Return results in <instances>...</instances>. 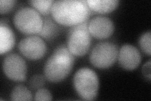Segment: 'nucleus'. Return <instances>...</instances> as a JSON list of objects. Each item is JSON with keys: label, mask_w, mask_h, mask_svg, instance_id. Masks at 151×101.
<instances>
[{"label": "nucleus", "mask_w": 151, "mask_h": 101, "mask_svg": "<svg viewBox=\"0 0 151 101\" xmlns=\"http://www.w3.org/2000/svg\"><path fill=\"white\" fill-rule=\"evenodd\" d=\"M91 14L84 0H58L54 2L51 15L58 23L64 26H74L87 21Z\"/></svg>", "instance_id": "nucleus-1"}, {"label": "nucleus", "mask_w": 151, "mask_h": 101, "mask_svg": "<svg viewBox=\"0 0 151 101\" xmlns=\"http://www.w3.org/2000/svg\"><path fill=\"white\" fill-rule=\"evenodd\" d=\"M74 64V56L69 51L68 47L60 45L55 48L45 63V78L50 82H60L71 72Z\"/></svg>", "instance_id": "nucleus-2"}, {"label": "nucleus", "mask_w": 151, "mask_h": 101, "mask_svg": "<svg viewBox=\"0 0 151 101\" xmlns=\"http://www.w3.org/2000/svg\"><path fill=\"white\" fill-rule=\"evenodd\" d=\"M99 78L97 74L89 68H82L77 71L73 77V86L76 92L82 99H95L99 90Z\"/></svg>", "instance_id": "nucleus-3"}, {"label": "nucleus", "mask_w": 151, "mask_h": 101, "mask_svg": "<svg viewBox=\"0 0 151 101\" xmlns=\"http://www.w3.org/2000/svg\"><path fill=\"white\" fill-rule=\"evenodd\" d=\"M89 21L72 26L68 34V48L74 56H83L90 49L92 38L88 29Z\"/></svg>", "instance_id": "nucleus-4"}, {"label": "nucleus", "mask_w": 151, "mask_h": 101, "mask_svg": "<svg viewBox=\"0 0 151 101\" xmlns=\"http://www.w3.org/2000/svg\"><path fill=\"white\" fill-rule=\"evenodd\" d=\"M14 25L22 33L27 35L39 34L43 26V18L34 8H21L13 18Z\"/></svg>", "instance_id": "nucleus-5"}, {"label": "nucleus", "mask_w": 151, "mask_h": 101, "mask_svg": "<svg viewBox=\"0 0 151 101\" xmlns=\"http://www.w3.org/2000/svg\"><path fill=\"white\" fill-rule=\"evenodd\" d=\"M119 54L118 46L110 42H98L89 54V61L98 68L105 69L115 63Z\"/></svg>", "instance_id": "nucleus-6"}, {"label": "nucleus", "mask_w": 151, "mask_h": 101, "mask_svg": "<svg viewBox=\"0 0 151 101\" xmlns=\"http://www.w3.org/2000/svg\"><path fill=\"white\" fill-rule=\"evenodd\" d=\"M2 68L7 77L15 81H23L26 80L27 66L25 60L17 53H9L4 57Z\"/></svg>", "instance_id": "nucleus-7"}, {"label": "nucleus", "mask_w": 151, "mask_h": 101, "mask_svg": "<svg viewBox=\"0 0 151 101\" xmlns=\"http://www.w3.org/2000/svg\"><path fill=\"white\" fill-rule=\"evenodd\" d=\"M21 54L28 60H37L45 54L47 47L42 37L31 35L22 39L18 45Z\"/></svg>", "instance_id": "nucleus-8"}, {"label": "nucleus", "mask_w": 151, "mask_h": 101, "mask_svg": "<svg viewBox=\"0 0 151 101\" xmlns=\"http://www.w3.org/2000/svg\"><path fill=\"white\" fill-rule=\"evenodd\" d=\"M88 29L91 36L103 39L111 36L115 31V25L109 17L99 15L89 21Z\"/></svg>", "instance_id": "nucleus-9"}, {"label": "nucleus", "mask_w": 151, "mask_h": 101, "mask_svg": "<svg viewBox=\"0 0 151 101\" xmlns=\"http://www.w3.org/2000/svg\"><path fill=\"white\" fill-rule=\"evenodd\" d=\"M117 59L122 68L127 70H133L140 64L142 56L136 47L130 44H125L119 50Z\"/></svg>", "instance_id": "nucleus-10"}, {"label": "nucleus", "mask_w": 151, "mask_h": 101, "mask_svg": "<svg viewBox=\"0 0 151 101\" xmlns=\"http://www.w3.org/2000/svg\"><path fill=\"white\" fill-rule=\"evenodd\" d=\"M15 43L14 33L6 24L2 22L0 25V53L3 54L10 51Z\"/></svg>", "instance_id": "nucleus-11"}, {"label": "nucleus", "mask_w": 151, "mask_h": 101, "mask_svg": "<svg viewBox=\"0 0 151 101\" xmlns=\"http://www.w3.org/2000/svg\"><path fill=\"white\" fill-rule=\"evenodd\" d=\"M86 3L91 11L101 14L112 12L119 4L118 0H87Z\"/></svg>", "instance_id": "nucleus-12"}, {"label": "nucleus", "mask_w": 151, "mask_h": 101, "mask_svg": "<svg viewBox=\"0 0 151 101\" xmlns=\"http://www.w3.org/2000/svg\"><path fill=\"white\" fill-rule=\"evenodd\" d=\"M59 32V27L52 17H45L43 18V26L39 33L40 37L47 41H52L58 36Z\"/></svg>", "instance_id": "nucleus-13"}, {"label": "nucleus", "mask_w": 151, "mask_h": 101, "mask_svg": "<svg viewBox=\"0 0 151 101\" xmlns=\"http://www.w3.org/2000/svg\"><path fill=\"white\" fill-rule=\"evenodd\" d=\"M12 100H32V95L30 91L25 86L23 85H18L12 90L10 94Z\"/></svg>", "instance_id": "nucleus-14"}, {"label": "nucleus", "mask_w": 151, "mask_h": 101, "mask_svg": "<svg viewBox=\"0 0 151 101\" xmlns=\"http://www.w3.org/2000/svg\"><path fill=\"white\" fill-rule=\"evenodd\" d=\"M54 1V0H33L28 1V3L41 15L47 16L51 13L52 7Z\"/></svg>", "instance_id": "nucleus-15"}, {"label": "nucleus", "mask_w": 151, "mask_h": 101, "mask_svg": "<svg viewBox=\"0 0 151 101\" xmlns=\"http://www.w3.org/2000/svg\"><path fill=\"white\" fill-rule=\"evenodd\" d=\"M150 41L151 32L150 31L144 32L143 34H142L139 39V44L141 50L149 56H150L151 53Z\"/></svg>", "instance_id": "nucleus-16"}, {"label": "nucleus", "mask_w": 151, "mask_h": 101, "mask_svg": "<svg viewBox=\"0 0 151 101\" xmlns=\"http://www.w3.org/2000/svg\"><path fill=\"white\" fill-rule=\"evenodd\" d=\"M45 76L42 75H34L30 79L29 82H28L29 86L33 90L39 89L42 88L45 85Z\"/></svg>", "instance_id": "nucleus-17"}, {"label": "nucleus", "mask_w": 151, "mask_h": 101, "mask_svg": "<svg viewBox=\"0 0 151 101\" xmlns=\"http://www.w3.org/2000/svg\"><path fill=\"white\" fill-rule=\"evenodd\" d=\"M35 100H51L52 99V95L49 90L44 88L38 89L35 94Z\"/></svg>", "instance_id": "nucleus-18"}, {"label": "nucleus", "mask_w": 151, "mask_h": 101, "mask_svg": "<svg viewBox=\"0 0 151 101\" xmlns=\"http://www.w3.org/2000/svg\"><path fill=\"white\" fill-rule=\"evenodd\" d=\"M17 1L15 0H1L0 1V13H7L15 6Z\"/></svg>", "instance_id": "nucleus-19"}, {"label": "nucleus", "mask_w": 151, "mask_h": 101, "mask_svg": "<svg viewBox=\"0 0 151 101\" xmlns=\"http://www.w3.org/2000/svg\"><path fill=\"white\" fill-rule=\"evenodd\" d=\"M142 73L146 78H147L149 81L150 80V60L145 62L142 67Z\"/></svg>", "instance_id": "nucleus-20"}]
</instances>
